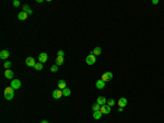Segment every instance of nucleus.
Instances as JSON below:
<instances>
[{"instance_id":"f257e3e1","label":"nucleus","mask_w":164,"mask_h":123,"mask_svg":"<svg viewBox=\"0 0 164 123\" xmlns=\"http://www.w3.org/2000/svg\"><path fill=\"white\" fill-rule=\"evenodd\" d=\"M3 96L7 100H12L14 97V89L12 87H7L5 89V92H3Z\"/></svg>"},{"instance_id":"f03ea898","label":"nucleus","mask_w":164,"mask_h":123,"mask_svg":"<svg viewBox=\"0 0 164 123\" xmlns=\"http://www.w3.org/2000/svg\"><path fill=\"white\" fill-rule=\"evenodd\" d=\"M85 62H87V65H94L95 62H96V56H94L93 54H89V55L87 56V58H85Z\"/></svg>"},{"instance_id":"7ed1b4c3","label":"nucleus","mask_w":164,"mask_h":123,"mask_svg":"<svg viewBox=\"0 0 164 123\" xmlns=\"http://www.w3.org/2000/svg\"><path fill=\"white\" fill-rule=\"evenodd\" d=\"M102 79L104 82H107V81H110L112 79H113V74L110 73V71H106V73H104L102 75Z\"/></svg>"},{"instance_id":"20e7f679","label":"nucleus","mask_w":164,"mask_h":123,"mask_svg":"<svg viewBox=\"0 0 164 123\" xmlns=\"http://www.w3.org/2000/svg\"><path fill=\"white\" fill-rule=\"evenodd\" d=\"M10 87H12L14 90L20 89V88H21V81L19 80V79H12V80H11Z\"/></svg>"},{"instance_id":"39448f33","label":"nucleus","mask_w":164,"mask_h":123,"mask_svg":"<svg viewBox=\"0 0 164 123\" xmlns=\"http://www.w3.org/2000/svg\"><path fill=\"white\" fill-rule=\"evenodd\" d=\"M47 59H48V55H47V53H41L38 55V62L42 64L46 63Z\"/></svg>"},{"instance_id":"423d86ee","label":"nucleus","mask_w":164,"mask_h":123,"mask_svg":"<svg viewBox=\"0 0 164 123\" xmlns=\"http://www.w3.org/2000/svg\"><path fill=\"white\" fill-rule=\"evenodd\" d=\"M101 113L102 114H108V113L110 112V107L108 105H104L101 107Z\"/></svg>"},{"instance_id":"0eeeda50","label":"nucleus","mask_w":164,"mask_h":123,"mask_svg":"<svg viewBox=\"0 0 164 123\" xmlns=\"http://www.w3.org/2000/svg\"><path fill=\"white\" fill-rule=\"evenodd\" d=\"M61 96H64V94H62V90L56 89L53 91V97H54V99H59V98H61Z\"/></svg>"},{"instance_id":"6e6552de","label":"nucleus","mask_w":164,"mask_h":123,"mask_svg":"<svg viewBox=\"0 0 164 123\" xmlns=\"http://www.w3.org/2000/svg\"><path fill=\"white\" fill-rule=\"evenodd\" d=\"M25 64L28 66V67H34L35 66V59H34L33 57H27L25 59Z\"/></svg>"},{"instance_id":"1a4fd4ad","label":"nucleus","mask_w":164,"mask_h":123,"mask_svg":"<svg viewBox=\"0 0 164 123\" xmlns=\"http://www.w3.org/2000/svg\"><path fill=\"white\" fill-rule=\"evenodd\" d=\"M96 103H98L100 105H104L107 103V99H106L105 97H103V96L98 97V99H96Z\"/></svg>"},{"instance_id":"9d476101","label":"nucleus","mask_w":164,"mask_h":123,"mask_svg":"<svg viewBox=\"0 0 164 123\" xmlns=\"http://www.w3.org/2000/svg\"><path fill=\"white\" fill-rule=\"evenodd\" d=\"M13 76H14V74H13L12 70H10V69H5V77L7 79H13Z\"/></svg>"},{"instance_id":"9b49d317","label":"nucleus","mask_w":164,"mask_h":123,"mask_svg":"<svg viewBox=\"0 0 164 123\" xmlns=\"http://www.w3.org/2000/svg\"><path fill=\"white\" fill-rule=\"evenodd\" d=\"M95 87H96L98 89H103V88L105 87V82H104L102 79H98V80H96V82H95Z\"/></svg>"},{"instance_id":"f8f14e48","label":"nucleus","mask_w":164,"mask_h":123,"mask_svg":"<svg viewBox=\"0 0 164 123\" xmlns=\"http://www.w3.org/2000/svg\"><path fill=\"white\" fill-rule=\"evenodd\" d=\"M27 16H28V14L26 12L21 11V12L18 14V19H19V20H21V21H24V20H26V19H27Z\"/></svg>"},{"instance_id":"ddd939ff","label":"nucleus","mask_w":164,"mask_h":123,"mask_svg":"<svg viewBox=\"0 0 164 123\" xmlns=\"http://www.w3.org/2000/svg\"><path fill=\"white\" fill-rule=\"evenodd\" d=\"M90 53L91 54H93L94 56H98V55H101V53H102V48L98 46V47H95L93 51H91Z\"/></svg>"},{"instance_id":"4468645a","label":"nucleus","mask_w":164,"mask_h":123,"mask_svg":"<svg viewBox=\"0 0 164 123\" xmlns=\"http://www.w3.org/2000/svg\"><path fill=\"white\" fill-rule=\"evenodd\" d=\"M9 57V52L7 50H3L0 52V58L1 59H7Z\"/></svg>"},{"instance_id":"2eb2a0df","label":"nucleus","mask_w":164,"mask_h":123,"mask_svg":"<svg viewBox=\"0 0 164 123\" xmlns=\"http://www.w3.org/2000/svg\"><path fill=\"white\" fill-rule=\"evenodd\" d=\"M118 105L121 108H125L127 105V99L126 98H120V99L118 100Z\"/></svg>"},{"instance_id":"dca6fc26","label":"nucleus","mask_w":164,"mask_h":123,"mask_svg":"<svg viewBox=\"0 0 164 123\" xmlns=\"http://www.w3.org/2000/svg\"><path fill=\"white\" fill-rule=\"evenodd\" d=\"M58 88L60 90H64L65 88H67V84H66V81L62 80V79H60V80L58 81Z\"/></svg>"},{"instance_id":"f3484780","label":"nucleus","mask_w":164,"mask_h":123,"mask_svg":"<svg viewBox=\"0 0 164 123\" xmlns=\"http://www.w3.org/2000/svg\"><path fill=\"white\" fill-rule=\"evenodd\" d=\"M55 62H56V65L57 66H60V65H62V64H64V56H58V57L56 58V60H55Z\"/></svg>"},{"instance_id":"a211bd4d","label":"nucleus","mask_w":164,"mask_h":123,"mask_svg":"<svg viewBox=\"0 0 164 123\" xmlns=\"http://www.w3.org/2000/svg\"><path fill=\"white\" fill-rule=\"evenodd\" d=\"M23 11H24V12H26V13H27L28 16L33 13V11H32V9L30 8V6H27V5H25V6H24V7H23Z\"/></svg>"},{"instance_id":"6ab92c4d","label":"nucleus","mask_w":164,"mask_h":123,"mask_svg":"<svg viewBox=\"0 0 164 123\" xmlns=\"http://www.w3.org/2000/svg\"><path fill=\"white\" fill-rule=\"evenodd\" d=\"M102 113H101V111H95L94 113H93V118L95 119V120H100L101 118H102Z\"/></svg>"},{"instance_id":"aec40b11","label":"nucleus","mask_w":164,"mask_h":123,"mask_svg":"<svg viewBox=\"0 0 164 123\" xmlns=\"http://www.w3.org/2000/svg\"><path fill=\"white\" fill-rule=\"evenodd\" d=\"M62 94H64L65 97H69L70 94H71V90H70L69 88H65V89L62 90Z\"/></svg>"},{"instance_id":"412c9836","label":"nucleus","mask_w":164,"mask_h":123,"mask_svg":"<svg viewBox=\"0 0 164 123\" xmlns=\"http://www.w3.org/2000/svg\"><path fill=\"white\" fill-rule=\"evenodd\" d=\"M101 107H102V105H100L98 103H94V105H92V110H93V112H95V111H100V110H101Z\"/></svg>"},{"instance_id":"4be33fe9","label":"nucleus","mask_w":164,"mask_h":123,"mask_svg":"<svg viewBox=\"0 0 164 123\" xmlns=\"http://www.w3.org/2000/svg\"><path fill=\"white\" fill-rule=\"evenodd\" d=\"M34 68H35L36 70H42V69H43V64L42 63H36L35 64V66H34Z\"/></svg>"},{"instance_id":"5701e85b","label":"nucleus","mask_w":164,"mask_h":123,"mask_svg":"<svg viewBox=\"0 0 164 123\" xmlns=\"http://www.w3.org/2000/svg\"><path fill=\"white\" fill-rule=\"evenodd\" d=\"M107 105H109V107H113V105H115V100H114V99H108L107 100Z\"/></svg>"},{"instance_id":"b1692460","label":"nucleus","mask_w":164,"mask_h":123,"mask_svg":"<svg viewBox=\"0 0 164 123\" xmlns=\"http://www.w3.org/2000/svg\"><path fill=\"white\" fill-rule=\"evenodd\" d=\"M3 67H5V69H9V68L11 67V62H8V60H7V62H5V64H3Z\"/></svg>"},{"instance_id":"393cba45","label":"nucleus","mask_w":164,"mask_h":123,"mask_svg":"<svg viewBox=\"0 0 164 123\" xmlns=\"http://www.w3.org/2000/svg\"><path fill=\"white\" fill-rule=\"evenodd\" d=\"M50 70L53 71V73H56V71L58 70V66H57V65H53L50 67Z\"/></svg>"},{"instance_id":"a878e982","label":"nucleus","mask_w":164,"mask_h":123,"mask_svg":"<svg viewBox=\"0 0 164 123\" xmlns=\"http://www.w3.org/2000/svg\"><path fill=\"white\" fill-rule=\"evenodd\" d=\"M13 6H14V7H19V6H20V1H19V0H14V1H13Z\"/></svg>"},{"instance_id":"bb28decb","label":"nucleus","mask_w":164,"mask_h":123,"mask_svg":"<svg viewBox=\"0 0 164 123\" xmlns=\"http://www.w3.org/2000/svg\"><path fill=\"white\" fill-rule=\"evenodd\" d=\"M57 54H58V56H64V51H61V50H59L58 52H57Z\"/></svg>"},{"instance_id":"cd10ccee","label":"nucleus","mask_w":164,"mask_h":123,"mask_svg":"<svg viewBox=\"0 0 164 123\" xmlns=\"http://www.w3.org/2000/svg\"><path fill=\"white\" fill-rule=\"evenodd\" d=\"M152 3H153V5H158V3H159V0H153Z\"/></svg>"},{"instance_id":"c85d7f7f","label":"nucleus","mask_w":164,"mask_h":123,"mask_svg":"<svg viewBox=\"0 0 164 123\" xmlns=\"http://www.w3.org/2000/svg\"><path fill=\"white\" fill-rule=\"evenodd\" d=\"M123 110H124V108H121V107L118 108V112H123Z\"/></svg>"},{"instance_id":"c756f323","label":"nucleus","mask_w":164,"mask_h":123,"mask_svg":"<svg viewBox=\"0 0 164 123\" xmlns=\"http://www.w3.org/2000/svg\"><path fill=\"white\" fill-rule=\"evenodd\" d=\"M41 123H49L48 121H46V120H43V121H41Z\"/></svg>"}]
</instances>
